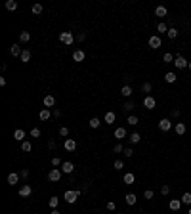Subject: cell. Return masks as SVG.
Returning a JSON list of instances; mask_svg holds the SVG:
<instances>
[{
  "label": "cell",
  "instance_id": "f5cc1de1",
  "mask_svg": "<svg viewBox=\"0 0 191 214\" xmlns=\"http://www.w3.org/2000/svg\"><path fill=\"white\" fill-rule=\"evenodd\" d=\"M50 214H59V210H58V209H54V210H52Z\"/></svg>",
  "mask_w": 191,
  "mask_h": 214
},
{
  "label": "cell",
  "instance_id": "7c38bea8",
  "mask_svg": "<svg viewBox=\"0 0 191 214\" xmlns=\"http://www.w3.org/2000/svg\"><path fill=\"white\" fill-rule=\"evenodd\" d=\"M54 103H55V99H54V96H50V94L44 96V99H42V105H44L46 109H48V107H54Z\"/></svg>",
  "mask_w": 191,
  "mask_h": 214
},
{
  "label": "cell",
  "instance_id": "8fae6325",
  "mask_svg": "<svg viewBox=\"0 0 191 214\" xmlns=\"http://www.w3.org/2000/svg\"><path fill=\"white\" fill-rule=\"evenodd\" d=\"M182 205H183V203L180 201V199H172V201L168 203V209H170V210H180Z\"/></svg>",
  "mask_w": 191,
  "mask_h": 214
},
{
  "label": "cell",
  "instance_id": "f907efd6",
  "mask_svg": "<svg viewBox=\"0 0 191 214\" xmlns=\"http://www.w3.org/2000/svg\"><path fill=\"white\" fill-rule=\"evenodd\" d=\"M19 176H21V178H27V176H29V170H27V168H23V170L19 172Z\"/></svg>",
  "mask_w": 191,
  "mask_h": 214
},
{
  "label": "cell",
  "instance_id": "74e56055",
  "mask_svg": "<svg viewBox=\"0 0 191 214\" xmlns=\"http://www.w3.org/2000/svg\"><path fill=\"white\" fill-rule=\"evenodd\" d=\"M33 13H34V16L42 13V4H34V6H33Z\"/></svg>",
  "mask_w": 191,
  "mask_h": 214
},
{
  "label": "cell",
  "instance_id": "4dcf8cb0",
  "mask_svg": "<svg viewBox=\"0 0 191 214\" xmlns=\"http://www.w3.org/2000/svg\"><path fill=\"white\" fill-rule=\"evenodd\" d=\"M182 203L183 205H191V193H189V191H186V193L182 195Z\"/></svg>",
  "mask_w": 191,
  "mask_h": 214
},
{
  "label": "cell",
  "instance_id": "ffe728a7",
  "mask_svg": "<svg viewBox=\"0 0 191 214\" xmlns=\"http://www.w3.org/2000/svg\"><path fill=\"white\" fill-rule=\"evenodd\" d=\"M124 136H126V128H122V126H118V128H117V130H115V138H117L118 141H121V140H122Z\"/></svg>",
  "mask_w": 191,
  "mask_h": 214
},
{
  "label": "cell",
  "instance_id": "9a60e30c",
  "mask_svg": "<svg viewBox=\"0 0 191 214\" xmlns=\"http://www.w3.org/2000/svg\"><path fill=\"white\" fill-rule=\"evenodd\" d=\"M155 16H157V17H164V16H168L166 6H157V8H155Z\"/></svg>",
  "mask_w": 191,
  "mask_h": 214
},
{
  "label": "cell",
  "instance_id": "60d3db41",
  "mask_svg": "<svg viewBox=\"0 0 191 214\" xmlns=\"http://www.w3.org/2000/svg\"><path fill=\"white\" fill-rule=\"evenodd\" d=\"M157 31H159V33H168V27H166L164 23H159V25H157Z\"/></svg>",
  "mask_w": 191,
  "mask_h": 214
},
{
  "label": "cell",
  "instance_id": "ee69618b",
  "mask_svg": "<svg viewBox=\"0 0 191 214\" xmlns=\"http://www.w3.org/2000/svg\"><path fill=\"white\" fill-rule=\"evenodd\" d=\"M113 151H115V153H124V147H122L121 141H118V144L115 145V149H113Z\"/></svg>",
  "mask_w": 191,
  "mask_h": 214
},
{
  "label": "cell",
  "instance_id": "7bdbcfd3",
  "mask_svg": "<svg viewBox=\"0 0 191 214\" xmlns=\"http://www.w3.org/2000/svg\"><path fill=\"white\" fill-rule=\"evenodd\" d=\"M52 165H54L55 168H58V166H61V165H63V162H61V159H59V157H54V159H52Z\"/></svg>",
  "mask_w": 191,
  "mask_h": 214
},
{
  "label": "cell",
  "instance_id": "f35d334b",
  "mask_svg": "<svg viewBox=\"0 0 191 214\" xmlns=\"http://www.w3.org/2000/svg\"><path fill=\"white\" fill-rule=\"evenodd\" d=\"M151 82H143V84H141V90H143V92H147V94H149V92H151Z\"/></svg>",
  "mask_w": 191,
  "mask_h": 214
},
{
  "label": "cell",
  "instance_id": "5b68a950",
  "mask_svg": "<svg viewBox=\"0 0 191 214\" xmlns=\"http://www.w3.org/2000/svg\"><path fill=\"white\" fill-rule=\"evenodd\" d=\"M161 37H157V34H153V37H149V48L151 50H157V48H161Z\"/></svg>",
  "mask_w": 191,
  "mask_h": 214
},
{
  "label": "cell",
  "instance_id": "1f68e13d",
  "mask_svg": "<svg viewBox=\"0 0 191 214\" xmlns=\"http://www.w3.org/2000/svg\"><path fill=\"white\" fill-rule=\"evenodd\" d=\"M48 205L52 206V210H54V209H58V205H59V199H58V197H50V201H48Z\"/></svg>",
  "mask_w": 191,
  "mask_h": 214
},
{
  "label": "cell",
  "instance_id": "6da1fadb",
  "mask_svg": "<svg viewBox=\"0 0 191 214\" xmlns=\"http://www.w3.org/2000/svg\"><path fill=\"white\" fill-rule=\"evenodd\" d=\"M59 42H61V44H65V46H71V44H73V33L63 31L59 34Z\"/></svg>",
  "mask_w": 191,
  "mask_h": 214
},
{
  "label": "cell",
  "instance_id": "484cf974",
  "mask_svg": "<svg viewBox=\"0 0 191 214\" xmlns=\"http://www.w3.org/2000/svg\"><path fill=\"white\" fill-rule=\"evenodd\" d=\"M115 119H117V115H115L113 111H109L107 115H105V123H107V124H113V123H115Z\"/></svg>",
  "mask_w": 191,
  "mask_h": 214
},
{
  "label": "cell",
  "instance_id": "d6986e66",
  "mask_svg": "<svg viewBox=\"0 0 191 214\" xmlns=\"http://www.w3.org/2000/svg\"><path fill=\"white\" fill-rule=\"evenodd\" d=\"M132 92H134V90H132L130 84H124V86L121 88V94H122L124 98H130V96H132Z\"/></svg>",
  "mask_w": 191,
  "mask_h": 214
},
{
  "label": "cell",
  "instance_id": "db71d44e",
  "mask_svg": "<svg viewBox=\"0 0 191 214\" xmlns=\"http://www.w3.org/2000/svg\"><path fill=\"white\" fill-rule=\"evenodd\" d=\"M187 69H189V71H191V61H189V65H187Z\"/></svg>",
  "mask_w": 191,
  "mask_h": 214
},
{
  "label": "cell",
  "instance_id": "e575fe53",
  "mask_svg": "<svg viewBox=\"0 0 191 214\" xmlns=\"http://www.w3.org/2000/svg\"><path fill=\"white\" fill-rule=\"evenodd\" d=\"M162 61H164V63H174V55L166 52L164 55H162Z\"/></svg>",
  "mask_w": 191,
  "mask_h": 214
},
{
  "label": "cell",
  "instance_id": "f1b7e54d",
  "mask_svg": "<svg viewBox=\"0 0 191 214\" xmlns=\"http://www.w3.org/2000/svg\"><path fill=\"white\" fill-rule=\"evenodd\" d=\"M19 40H21V42H29V40H31V33H29V31H23V33L19 34Z\"/></svg>",
  "mask_w": 191,
  "mask_h": 214
},
{
  "label": "cell",
  "instance_id": "7a4b0ae2",
  "mask_svg": "<svg viewBox=\"0 0 191 214\" xmlns=\"http://www.w3.org/2000/svg\"><path fill=\"white\" fill-rule=\"evenodd\" d=\"M80 195V191L79 189H75V191H65V195H63V199H65L67 203H76V199H79Z\"/></svg>",
  "mask_w": 191,
  "mask_h": 214
},
{
  "label": "cell",
  "instance_id": "ac0fdd59",
  "mask_svg": "<svg viewBox=\"0 0 191 214\" xmlns=\"http://www.w3.org/2000/svg\"><path fill=\"white\" fill-rule=\"evenodd\" d=\"M10 54H12V55H17V58H21L23 50H21V46H19V44H12V48H10Z\"/></svg>",
  "mask_w": 191,
  "mask_h": 214
},
{
  "label": "cell",
  "instance_id": "4fadbf2b",
  "mask_svg": "<svg viewBox=\"0 0 191 214\" xmlns=\"http://www.w3.org/2000/svg\"><path fill=\"white\" fill-rule=\"evenodd\" d=\"M63 145H65V149H67V151H75V149H76V141H75L73 138H67Z\"/></svg>",
  "mask_w": 191,
  "mask_h": 214
},
{
  "label": "cell",
  "instance_id": "816d5d0a",
  "mask_svg": "<svg viewBox=\"0 0 191 214\" xmlns=\"http://www.w3.org/2000/svg\"><path fill=\"white\" fill-rule=\"evenodd\" d=\"M48 147L54 149V147H55V141H54V140H50V141H48Z\"/></svg>",
  "mask_w": 191,
  "mask_h": 214
},
{
  "label": "cell",
  "instance_id": "277c9868",
  "mask_svg": "<svg viewBox=\"0 0 191 214\" xmlns=\"http://www.w3.org/2000/svg\"><path fill=\"white\" fill-rule=\"evenodd\" d=\"M61 170L59 168H52L50 170V172H48V180H50V182H59L61 180Z\"/></svg>",
  "mask_w": 191,
  "mask_h": 214
},
{
  "label": "cell",
  "instance_id": "7dc6e473",
  "mask_svg": "<svg viewBox=\"0 0 191 214\" xmlns=\"http://www.w3.org/2000/svg\"><path fill=\"white\" fill-rule=\"evenodd\" d=\"M115 209H117V205L113 203V201H109V203H107V210H109V212H113Z\"/></svg>",
  "mask_w": 191,
  "mask_h": 214
},
{
  "label": "cell",
  "instance_id": "7402d4cb",
  "mask_svg": "<svg viewBox=\"0 0 191 214\" xmlns=\"http://www.w3.org/2000/svg\"><path fill=\"white\" fill-rule=\"evenodd\" d=\"M50 115H52L50 109H46V107H44V109L38 113V119H40V120H48V119H50Z\"/></svg>",
  "mask_w": 191,
  "mask_h": 214
},
{
  "label": "cell",
  "instance_id": "e0dca14e",
  "mask_svg": "<svg viewBox=\"0 0 191 214\" xmlns=\"http://www.w3.org/2000/svg\"><path fill=\"white\" fill-rule=\"evenodd\" d=\"M19 178H21V176H19L17 172H10V174H8V184H10V185H16V184L19 182Z\"/></svg>",
  "mask_w": 191,
  "mask_h": 214
},
{
  "label": "cell",
  "instance_id": "4316f807",
  "mask_svg": "<svg viewBox=\"0 0 191 214\" xmlns=\"http://www.w3.org/2000/svg\"><path fill=\"white\" fill-rule=\"evenodd\" d=\"M13 138H16L17 141H25V132L23 130H16L13 132Z\"/></svg>",
  "mask_w": 191,
  "mask_h": 214
},
{
  "label": "cell",
  "instance_id": "ba28073f",
  "mask_svg": "<svg viewBox=\"0 0 191 214\" xmlns=\"http://www.w3.org/2000/svg\"><path fill=\"white\" fill-rule=\"evenodd\" d=\"M31 193H33V187L29 184H25V185H21V187H19V197H29Z\"/></svg>",
  "mask_w": 191,
  "mask_h": 214
},
{
  "label": "cell",
  "instance_id": "c3c4849f",
  "mask_svg": "<svg viewBox=\"0 0 191 214\" xmlns=\"http://www.w3.org/2000/svg\"><path fill=\"white\" fill-rule=\"evenodd\" d=\"M31 136H33V138H38V136H40V130H38V128H33V130H31Z\"/></svg>",
  "mask_w": 191,
  "mask_h": 214
},
{
  "label": "cell",
  "instance_id": "cb8c5ba5",
  "mask_svg": "<svg viewBox=\"0 0 191 214\" xmlns=\"http://www.w3.org/2000/svg\"><path fill=\"white\" fill-rule=\"evenodd\" d=\"M6 10H10V12L17 10V2L16 0H6Z\"/></svg>",
  "mask_w": 191,
  "mask_h": 214
},
{
  "label": "cell",
  "instance_id": "f546056e",
  "mask_svg": "<svg viewBox=\"0 0 191 214\" xmlns=\"http://www.w3.org/2000/svg\"><path fill=\"white\" fill-rule=\"evenodd\" d=\"M21 149H23V151H25V153H29V151H31V149H33V145H31V141H27V140H25V141H21Z\"/></svg>",
  "mask_w": 191,
  "mask_h": 214
},
{
  "label": "cell",
  "instance_id": "836d02e7",
  "mask_svg": "<svg viewBox=\"0 0 191 214\" xmlns=\"http://www.w3.org/2000/svg\"><path fill=\"white\" fill-rule=\"evenodd\" d=\"M166 37L170 38V40H174L176 37H178V29H168V33H166Z\"/></svg>",
  "mask_w": 191,
  "mask_h": 214
},
{
  "label": "cell",
  "instance_id": "11a10c76",
  "mask_svg": "<svg viewBox=\"0 0 191 214\" xmlns=\"http://www.w3.org/2000/svg\"><path fill=\"white\" fill-rule=\"evenodd\" d=\"M187 214H191V209H189V212H187Z\"/></svg>",
  "mask_w": 191,
  "mask_h": 214
},
{
  "label": "cell",
  "instance_id": "f6af8a7d",
  "mask_svg": "<svg viewBox=\"0 0 191 214\" xmlns=\"http://www.w3.org/2000/svg\"><path fill=\"white\" fill-rule=\"evenodd\" d=\"M161 193H162V195H170V185H162V187H161Z\"/></svg>",
  "mask_w": 191,
  "mask_h": 214
},
{
  "label": "cell",
  "instance_id": "bcb514c9",
  "mask_svg": "<svg viewBox=\"0 0 191 214\" xmlns=\"http://www.w3.org/2000/svg\"><path fill=\"white\" fill-rule=\"evenodd\" d=\"M132 155H134V149H132V147H126V149H124V157H128V159H130Z\"/></svg>",
  "mask_w": 191,
  "mask_h": 214
},
{
  "label": "cell",
  "instance_id": "603a6c76",
  "mask_svg": "<svg viewBox=\"0 0 191 214\" xmlns=\"http://www.w3.org/2000/svg\"><path fill=\"white\" fill-rule=\"evenodd\" d=\"M128 140H130V144H140V140H141V134H138V132H132Z\"/></svg>",
  "mask_w": 191,
  "mask_h": 214
},
{
  "label": "cell",
  "instance_id": "83f0119b",
  "mask_svg": "<svg viewBox=\"0 0 191 214\" xmlns=\"http://www.w3.org/2000/svg\"><path fill=\"white\" fill-rule=\"evenodd\" d=\"M176 78H178V77H176V73H172V71L164 75V80H166V82H170V84H172V82H176Z\"/></svg>",
  "mask_w": 191,
  "mask_h": 214
},
{
  "label": "cell",
  "instance_id": "d4e9b609",
  "mask_svg": "<svg viewBox=\"0 0 191 214\" xmlns=\"http://www.w3.org/2000/svg\"><path fill=\"white\" fill-rule=\"evenodd\" d=\"M21 63H29V59H31V52L29 50H23V54H21Z\"/></svg>",
  "mask_w": 191,
  "mask_h": 214
},
{
  "label": "cell",
  "instance_id": "8992f818",
  "mask_svg": "<svg viewBox=\"0 0 191 214\" xmlns=\"http://www.w3.org/2000/svg\"><path fill=\"white\" fill-rule=\"evenodd\" d=\"M143 105L151 111V109H155V107H157V102H155L153 96H145V98H143Z\"/></svg>",
  "mask_w": 191,
  "mask_h": 214
},
{
  "label": "cell",
  "instance_id": "5bb4252c",
  "mask_svg": "<svg viewBox=\"0 0 191 214\" xmlns=\"http://www.w3.org/2000/svg\"><path fill=\"white\" fill-rule=\"evenodd\" d=\"M122 182H124L126 185H132L134 182H136V176H134L132 172H126V174L122 176Z\"/></svg>",
  "mask_w": 191,
  "mask_h": 214
},
{
  "label": "cell",
  "instance_id": "9c48e42d",
  "mask_svg": "<svg viewBox=\"0 0 191 214\" xmlns=\"http://www.w3.org/2000/svg\"><path fill=\"white\" fill-rule=\"evenodd\" d=\"M73 170H75V165H73V162L65 161V162L61 165V172H63V174H73Z\"/></svg>",
  "mask_w": 191,
  "mask_h": 214
},
{
  "label": "cell",
  "instance_id": "2e32d148",
  "mask_svg": "<svg viewBox=\"0 0 191 214\" xmlns=\"http://www.w3.org/2000/svg\"><path fill=\"white\" fill-rule=\"evenodd\" d=\"M174 130H176V134H178V136H183L187 128H186V124H183V123H176V124H174Z\"/></svg>",
  "mask_w": 191,
  "mask_h": 214
},
{
  "label": "cell",
  "instance_id": "ab89813d",
  "mask_svg": "<svg viewBox=\"0 0 191 214\" xmlns=\"http://www.w3.org/2000/svg\"><path fill=\"white\" fill-rule=\"evenodd\" d=\"M113 166H115L117 170H122V168H124V162H122V161H118V159H117L115 162H113Z\"/></svg>",
  "mask_w": 191,
  "mask_h": 214
},
{
  "label": "cell",
  "instance_id": "44dd1931",
  "mask_svg": "<svg viewBox=\"0 0 191 214\" xmlns=\"http://www.w3.org/2000/svg\"><path fill=\"white\" fill-rule=\"evenodd\" d=\"M124 201H126V205H130V206H134V205H136V201H138V197H136V195H134V193H128V195H126V197H124Z\"/></svg>",
  "mask_w": 191,
  "mask_h": 214
},
{
  "label": "cell",
  "instance_id": "b9f144b4",
  "mask_svg": "<svg viewBox=\"0 0 191 214\" xmlns=\"http://www.w3.org/2000/svg\"><path fill=\"white\" fill-rule=\"evenodd\" d=\"M59 134H61L63 138H67V136H69V128H67V126H61V128H59Z\"/></svg>",
  "mask_w": 191,
  "mask_h": 214
},
{
  "label": "cell",
  "instance_id": "3957f363",
  "mask_svg": "<svg viewBox=\"0 0 191 214\" xmlns=\"http://www.w3.org/2000/svg\"><path fill=\"white\" fill-rule=\"evenodd\" d=\"M187 65H189V61L183 58V55H176V58H174V67L176 69H186Z\"/></svg>",
  "mask_w": 191,
  "mask_h": 214
},
{
  "label": "cell",
  "instance_id": "8d00e7d4",
  "mask_svg": "<svg viewBox=\"0 0 191 214\" xmlns=\"http://www.w3.org/2000/svg\"><path fill=\"white\" fill-rule=\"evenodd\" d=\"M138 123H140V119H138L136 115H130V117H128V124H132V126H136Z\"/></svg>",
  "mask_w": 191,
  "mask_h": 214
},
{
  "label": "cell",
  "instance_id": "681fc988",
  "mask_svg": "<svg viewBox=\"0 0 191 214\" xmlns=\"http://www.w3.org/2000/svg\"><path fill=\"white\" fill-rule=\"evenodd\" d=\"M153 195H155V193H153V191H151V189H147V191H145V193H143V197H145V199H153Z\"/></svg>",
  "mask_w": 191,
  "mask_h": 214
},
{
  "label": "cell",
  "instance_id": "52a82bcc",
  "mask_svg": "<svg viewBox=\"0 0 191 214\" xmlns=\"http://www.w3.org/2000/svg\"><path fill=\"white\" fill-rule=\"evenodd\" d=\"M172 128V123L168 119H161L159 120V130H162V132H168Z\"/></svg>",
  "mask_w": 191,
  "mask_h": 214
},
{
  "label": "cell",
  "instance_id": "d590c367",
  "mask_svg": "<svg viewBox=\"0 0 191 214\" xmlns=\"http://www.w3.org/2000/svg\"><path fill=\"white\" fill-rule=\"evenodd\" d=\"M122 109H124L126 113H130V111L134 109V103H132V102H124V105H122Z\"/></svg>",
  "mask_w": 191,
  "mask_h": 214
},
{
  "label": "cell",
  "instance_id": "30bf717a",
  "mask_svg": "<svg viewBox=\"0 0 191 214\" xmlns=\"http://www.w3.org/2000/svg\"><path fill=\"white\" fill-rule=\"evenodd\" d=\"M84 58H86V54H84L82 50H75L73 52V61L79 63V61H84Z\"/></svg>",
  "mask_w": 191,
  "mask_h": 214
},
{
  "label": "cell",
  "instance_id": "d6a6232c",
  "mask_svg": "<svg viewBox=\"0 0 191 214\" xmlns=\"http://www.w3.org/2000/svg\"><path fill=\"white\" fill-rule=\"evenodd\" d=\"M88 124H90V128H97V126L101 124V120L97 119V117H94V119H90V123H88Z\"/></svg>",
  "mask_w": 191,
  "mask_h": 214
}]
</instances>
